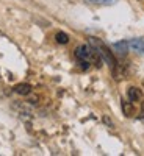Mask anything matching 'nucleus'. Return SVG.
<instances>
[{"label": "nucleus", "mask_w": 144, "mask_h": 156, "mask_svg": "<svg viewBox=\"0 0 144 156\" xmlns=\"http://www.w3.org/2000/svg\"><path fill=\"white\" fill-rule=\"evenodd\" d=\"M91 53H93V48L88 47V45H78L75 48V56L80 59V61H83V59L88 61L91 58Z\"/></svg>", "instance_id": "f257e3e1"}, {"label": "nucleus", "mask_w": 144, "mask_h": 156, "mask_svg": "<svg viewBox=\"0 0 144 156\" xmlns=\"http://www.w3.org/2000/svg\"><path fill=\"white\" fill-rule=\"evenodd\" d=\"M14 92L19 94V95H30L31 92V86L27 84V83H19L14 86Z\"/></svg>", "instance_id": "f03ea898"}, {"label": "nucleus", "mask_w": 144, "mask_h": 156, "mask_svg": "<svg viewBox=\"0 0 144 156\" xmlns=\"http://www.w3.org/2000/svg\"><path fill=\"white\" fill-rule=\"evenodd\" d=\"M128 47L133 48L135 51H139V53H144V39L138 37V39H132L128 42Z\"/></svg>", "instance_id": "7ed1b4c3"}, {"label": "nucleus", "mask_w": 144, "mask_h": 156, "mask_svg": "<svg viewBox=\"0 0 144 156\" xmlns=\"http://www.w3.org/2000/svg\"><path fill=\"white\" fill-rule=\"evenodd\" d=\"M127 95H128V100H130V101H138V100L142 98V92H141L138 87H130L128 92H127Z\"/></svg>", "instance_id": "20e7f679"}, {"label": "nucleus", "mask_w": 144, "mask_h": 156, "mask_svg": "<svg viewBox=\"0 0 144 156\" xmlns=\"http://www.w3.org/2000/svg\"><path fill=\"white\" fill-rule=\"evenodd\" d=\"M113 47H114V50H116L119 55H125L127 50H128V42H127V41H121V42H116Z\"/></svg>", "instance_id": "39448f33"}, {"label": "nucleus", "mask_w": 144, "mask_h": 156, "mask_svg": "<svg viewBox=\"0 0 144 156\" xmlns=\"http://www.w3.org/2000/svg\"><path fill=\"white\" fill-rule=\"evenodd\" d=\"M88 3H93V5H102V6H111L114 5L117 0H86Z\"/></svg>", "instance_id": "423d86ee"}, {"label": "nucleus", "mask_w": 144, "mask_h": 156, "mask_svg": "<svg viewBox=\"0 0 144 156\" xmlns=\"http://www.w3.org/2000/svg\"><path fill=\"white\" fill-rule=\"evenodd\" d=\"M55 39H57V42L58 44H68L69 42V36L66 33H63V31H58L55 34Z\"/></svg>", "instance_id": "0eeeda50"}, {"label": "nucleus", "mask_w": 144, "mask_h": 156, "mask_svg": "<svg viewBox=\"0 0 144 156\" xmlns=\"http://www.w3.org/2000/svg\"><path fill=\"white\" fill-rule=\"evenodd\" d=\"M122 111L127 117L133 114V108H132V105H130V101H122Z\"/></svg>", "instance_id": "6e6552de"}, {"label": "nucleus", "mask_w": 144, "mask_h": 156, "mask_svg": "<svg viewBox=\"0 0 144 156\" xmlns=\"http://www.w3.org/2000/svg\"><path fill=\"white\" fill-rule=\"evenodd\" d=\"M103 123H107L108 126H113V122L108 119V117H103Z\"/></svg>", "instance_id": "1a4fd4ad"}, {"label": "nucleus", "mask_w": 144, "mask_h": 156, "mask_svg": "<svg viewBox=\"0 0 144 156\" xmlns=\"http://www.w3.org/2000/svg\"><path fill=\"white\" fill-rule=\"evenodd\" d=\"M30 103H38V97H31L30 98Z\"/></svg>", "instance_id": "9d476101"}]
</instances>
